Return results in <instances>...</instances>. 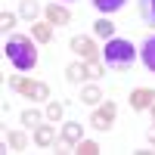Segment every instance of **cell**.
<instances>
[{
	"mask_svg": "<svg viewBox=\"0 0 155 155\" xmlns=\"http://www.w3.org/2000/svg\"><path fill=\"white\" fill-rule=\"evenodd\" d=\"M62 109H65L62 102H50V106H47V118H50V121H59V118H62Z\"/></svg>",
	"mask_w": 155,
	"mask_h": 155,
	"instance_id": "7402d4cb",
	"label": "cell"
},
{
	"mask_svg": "<svg viewBox=\"0 0 155 155\" xmlns=\"http://www.w3.org/2000/svg\"><path fill=\"white\" fill-rule=\"evenodd\" d=\"M12 25H16V12H3V16H0V28H3V31H9Z\"/></svg>",
	"mask_w": 155,
	"mask_h": 155,
	"instance_id": "603a6c76",
	"label": "cell"
},
{
	"mask_svg": "<svg viewBox=\"0 0 155 155\" xmlns=\"http://www.w3.org/2000/svg\"><path fill=\"white\" fill-rule=\"evenodd\" d=\"M102 59H106V68H112V71H127V68L137 62V50H134V44H130V41L112 37V41H106Z\"/></svg>",
	"mask_w": 155,
	"mask_h": 155,
	"instance_id": "7a4b0ae2",
	"label": "cell"
},
{
	"mask_svg": "<svg viewBox=\"0 0 155 155\" xmlns=\"http://www.w3.org/2000/svg\"><path fill=\"white\" fill-rule=\"evenodd\" d=\"M140 19L149 28H155V0H140Z\"/></svg>",
	"mask_w": 155,
	"mask_h": 155,
	"instance_id": "7c38bea8",
	"label": "cell"
},
{
	"mask_svg": "<svg viewBox=\"0 0 155 155\" xmlns=\"http://www.w3.org/2000/svg\"><path fill=\"white\" fill-rule=\"evenodd\" d=\"M71 50H74L81 59H96V47H93V41H90V37H81V34L71 37Z\"/></svg>",
	"mask_w": 155,
	"mask_h": 155,
	"instance_id": "52a82bcc",
	"label": "cell"
},
{
	"mask_svg": "<svg viewBox=\"0 0 155 155\" xmlns=\"http://www.w3.org/2000/svg\"><path fill=\"white\" fill-rule=\"evenodd\" d=\"M12 87L19 90L22 96H31V99H50V87L41 81H28V78H12Z\"/></svg>",
	"mask_w": 155,
	"mask_h": 155,
	"instance_id": "3957f363",
	"label": "cell"
},
{
	"mask_svg": "<svg viewBox=\"0 0 155 155\" xmlns=\"http://www.w3.org/2000/svg\"><path fill=\"white\" fill-rule=\"evenodd\" d=\"M74 149H78V155H96V152H99V146L93 143V140H81Z\"/></svg>",
	"mask_w": 155,
	"mask_h": 155,
	"instance_id": "ffe728a7",
	"label": "cell"
},
{
	"mask_svg": "<svg viewBox=\"0 0 155 155\" xmlns=\"http://www.w3.org/2000/svg\"><path fill=\"white\" fill-rule=\"evenodd\" d=\"M99 99H102V90H99V87L90 84V87H84V90H81V102H87V106H96Z\"/></svg>",
	"mask_w": 155,
	"mask_h": 155,
	"instance_id": "2e32d148",
	"label": "cell"
},
{
	"mask_svg": "<svg viewBox=\"0 0 155 155\" xmlns=\"http://www.w3.org/2000/svg\"><path fill=\"white\" fill-rule=\"evenodd\" d=\"M65 78H68L71 84H81V78H87V74H84V65H78V62H71V65L65 68Z\"/></svg>",
	"mask_w": 155,
	"mask_h": 155,
	"instance_id": "ac0fdd59",
	"label": "cell"
},
{
	"mask_svg": "<svg viewBox=\"0 0 155 155\" xmlns=\"http://www.w3.org/2000/svg\"><path fill=\"white\" fill-rule=\"evenodd\" d=\"M152 118H155V106H152Z\"/></svg>",
	"mask_w": 155,
	"mask_h": 155,
	"instance_id": "d4e9b609",
	"label": "cell"
},
{
	"mask_svg": "<svg viewBox=\"0 0 155 155\" xmlns=\"http://www.w3.org/2000/svg\"><path fill=\"white\" fill-rule=\"evenodd\" d=\"M31 34H34L37 44H50V41H53V25H50V22H34Z\"/></svg>",
	"mask_w": 155,
	"mask_h": 155,
	"instance_id": "8fae6325",
	"label": "cell"
},
{
	"mask_svg": "<svg viewBox=\"0 0 155 155\" xmlns=\"http://www.w3.org/2000/svg\"><path fill=\"white\" fill-rule=\"evenodd\" d=\"M140 59H143V65H146L149 71H155V34L143 41V50H140Z\"/></svg>",
	"mask_w": 155,
	"mask_h": 155,
	"instance_id": "9c48e42d",
	"label": "cell"
},
{
	"mask_svg": "<svg viewBox=\"0 0 155 155\" xmlns=\"http://www.w3.org/2000/svg\"><path fill=\"white\" fill-rule=\"evenodd\" d=\"M3 50H6V59L19 71H31L37 65V47L31 44V37H25V34H12Z\"/></svg>",
	"mask_w": 155,
	"mask_h": 155,
	"instance_id": "6da1fadb",
	"label": "cell"
},
{
	"mask_svg": "<svg viewBox=\"0 0 155 155\" xmlns=\"http://www.w3.org/2000/svg\"><path fill=\"white\" fill-rule=\"evenodd\" d=\"M93 34L102 37V41H112V37H115V25H112L109 19H99V22L93 25Z\"/></svg>",
	"mask_w": 155,
	"mask_h": 155,
	"instance_id": "4fadbf2b",
	"label": "cell"
},
{
	"mask_svg": "<svg viewBox=\"0 0 155 155\" xmlns=\"http://www.w3.org/2000/svg\"><path fill=\"white\" fill-rule=\"evenodd\" d=\"M90 3H93V9H99V12H118L121 6H124V0H90Z\"/></svg>",
	"mask_w": 155,
	"mask_h": 155,
	"instance_id": "5bb4252c",
	"label": "cell"
},
{
	"mask_svg": "<svg viewBox=\"0 0 155 155\" xmlns=\"http://www.w3.org/2000/svg\"><path fill=\"white\" fill-rule=\"evenodd\" d=\"M62 140H65L68 146H78L84 140V134H81V121H68L65 127H62Z\"/></svg>",
	"mask_w": 155,
	"mask_h": 155,
	"instance_id": "30bf717a",
	"label": "cell"
},
{
	"mask_svg": "<svg viewBox=\"0 0 155 155\" xmlns=\"http://www.w3.org/2000/svg\"><path fill=\"white\" fill-rule=\"evenodd\" d=\"M44 12H47V22H50V25H68V22H71V12H68L65 6L47 3V6H44Z\"/></svg>",
	"mask_w": 155,
	"mask_h": 155,
	"instance_id": "8992f818",
	"label": "cell"
},
{
	"mask_svg": "<svg viewBox=\"0 0 155 155\" xmlns=\"http://www.w3.org/2000/svg\"><path fill=\"white\" fill-rule=\"evenodd\" d=\"M6 143H9L12 149H25V146H28V140H25V134L16 130V134H9V137H6Z\"/></svg>",
	"mask_w": 155,
	"mask_h": 155,
	"instance_id": "44dd1931",
	"label": "cell"
},
{
	"mask_svg": "<svg viewBox=\"0 0 155 155\" xmlns=\"http://www.w3.org/2000/svg\"><path fill=\"white\" fill-rule=\"evenodd\" d=\"M155 106V90H146V87H140L130 93V109L134 112H143V109H152Z\"/></svg>",
	"mask_w": 155,
	"mask_h": 155,
	"instance_id": "5b68a950",
	"label": "cell"
},
{
	"mask_svg": "<svg viewBox=\"0 0 155 155\" xmlns=\"http://www.w3.org/2000/svg\"><path fill=\"white\" fill-rule=\"evenodd\" d=\"M34 143H37V146H53V143H56V130H53L50 124H37V127H34Z\"/></svg>",
	"mask_w": 155,
	"mask_h": 155,
	"instance_id": "ba28073f",
	"label": "cell"
},
{
	"mask_svg": "<svg viewBox=\"0 0 155 155\" xmlns=\"http://www.w3.org/2000/svg\"><path fill=\"white\" fill-rule=\"evenodd\" d=\"M22 124L37 127V124H41V112H37V109H25V112H22Z\"/></svg>",
	"mask_w": 155,
	"mask_h": 155,
	"instance_id": "d6986e66",
	"label": "cell"
},
{
	"mask_svg": "<svg viewBox=\"0 0 155 155\" xmlns=\"http://www.w3.org/2000/svg\"><path fill=\"white\" fill-rule=\"evenodd\" d=\"M37 12H41V6H37V0H22V3H19V16L22 19H37Z\"/></svg>",
	"mask_w": 155,
	"mask_h": 155,
	"instance_id": "9a60e30c",
	"label": "cell"
},
{
	"mask_svg": "<svg viewBox=\"0 0 155 155\" xmlns=\"http://www.w3.org/2000/svg\"><path fill=\"white\" fill-rule=\"evenodd\" d=\"M115 112H118V109H115V102H106V106H99L93 115H90V124H93L96 130H109L112 121H115Z\"/></svg>",
	"mask_w": 155,
	"mask_h": 155,
	"instance_id": "277c9868",
	"label": "cell"
},
{
	"mask_svg": "<svg viewBox=\"0 0 155 155\" xmlns=\"http://www.w3.org/2000/svg\"><path fill=\"white\" fill-rule=\"evenodd\" d=\"M149 143H152V146H155V130H149Z\"/></svg>",
	"mask_w": 155,
	"mask_h": 155,
	"instance_id": "cb8c5ba5",
	"label": "cell"
},
{
	"mask_svg": "<svg viewBox=\"0 0 155 155\" xmlns=\"http://www.w3.org/2000/svg\"><path fill=\"white\" fill-rule=\"evenodd\" d=\"M84 74L90 78V81H96V78L102 74V62H99V59H87V65H84Z\"/></svg>",
	"mask_w": 155,
	"mask_h": 155,
	"instance_id": "e0dca14e",
	"label": "cell"
}]
</instances>
